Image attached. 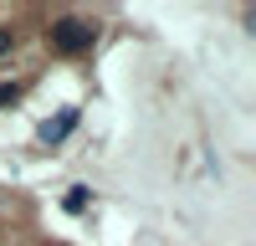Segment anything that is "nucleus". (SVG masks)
<instances>
[{"label":"nucleus","instance_id":"1","mask_svg":"<svg viewBox=\"0 0 256 246\" xmlns=\"http://www.w3.org/2000/svg\"><path fill=\"white\" fill-rule=\"evenodd\" d=\"M46 41H52L56 56H82V52H92L98 26H92V20H82V16H62V20H52Z\"/></svg>","mask_w":256,"mask_h":246},{"label":"nucleus","instance_id":"2","mask_svg":"<svg viewBox=\"0 0 256 246\" xmlns=\"http://www.w3.org/2000/svg\"><path fill=\"white\" fill-rule=\"evenodd\" d=\"M72 128H77V113H72V108H62L56 118H46V123H41V144H62Z\"/></svg>","mask_w":256,"mask_h":246},{"label":"nucleus","instance_id":"3","mask_svg":"<svg viewBox=\"0 0 256 246\" xmlns=\"http://www.w3.org/2000/svg\"><path fill=\"white\" fill-rule=\"evenodd\" d=\"M67 210H88V190H82V184L67 190Z\"/></svg>","mask_w":256,"mask_h":246},{"label":"nucleus","instance_id":"4","mask_svg":"<svg viewBox=\"0 0 256 246\" xmlns=\"http://www.w3.org/2000/svg\"><path fill=\"white\" fill-rule=\"evenodd\" d=\"M10 52H16V31L0 26V56H10Z\"/></svg>","mask_w":256,"mask_h":246},{"label":"nucleus","instance_id":"5","mask_svg":"<svg viewBox=\"0 0 256 246\" xmlns=\"http://www.w3.org/2000/svg\"><path fill=\"white\" fill-rule=\"evenodd\" d=\"M20 98V88H16V82H0V108H6V102H16Z\"/></svg>","mask_w":256,"mask_h":246}]
</instances>
